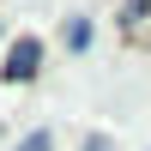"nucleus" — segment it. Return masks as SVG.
Listing matches in <instances>:
<instances>
[{
	"label": "nucleus",
	"mask_w": 151,
	"mask_h": 151,
	"mask_svg": "<svg viewBox=\"0 0 151 151\" xmlns=\"http://www.w3.org/2000/svg\"><path fill=\"white\" fill-rule=\"evenodd\" d=\"M85 151H115V139H109V133H91V139H85Z\"/></svg>",
	"instance_id": "nucleus-5"
},
{
	"label": "nucleus",
	"mask_w": 151,
	"mask_h": 151,
	"mask_svg": "<svg viewBox=\"0 0 151 151\" xmlns=\"http://www.w3.org/2000/svg\"><path fill=\"white\" fill-rule=\"evenodd\" d=\"M67 48H73V55L91 48V18H67Z\"/></svg>",
	"instance_id": "nucleus-2"
},
{
	"label": "nucleus",
	"mask_w": 151,
	"mask_h": 151,
	"mask_svg": "<svg viewBox=\"0 0 151 151\" xmlns=\"http://www.w3.org/2000/svg\"><path fill=\"white\" fill-rule=\"evenodd\" d=\"M12 151H55V133H48V127H36V133H24Z\"/></svg>",
	"instance_id": "nucleus-4"
},
{
	"label": "nucleus",
	"mask_w": 151,
	"mask_h": 151,
	"mask_svg": "<svg viewBox=\"0 0 151 151\" xmlns=\"http://www.w3.org/2000/svg\"><path fill=\"white\" fill-rule=\"evenodd\" d=\"M145 12H151V0H121V24H127V30H139Z\"/></svg>",
	"instance_id": "nucleus-3"
},
{
	"label": "nucleus",
	"mask_w": 151,
	"mask_h": 151,
	"mask_svg": "<svg viewBox=\"0 0 151 151\" xmlns=\"http://www.w3.org/2000/svg\"><path fill=\"white\" fill-rule=\"evenodd\" d=\"M36 73H42V42H36V36H18V42L6 48V67H0V79H6V85H30Z\"/></svg>",
	"instance_id": "nucleus-1"
}]
</instances>
